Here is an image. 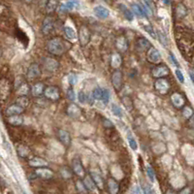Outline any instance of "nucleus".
I'll return each instance as SVG.
<instances>
[{"instance_id":"obj_51","label":"nucleus","mask_w":194,"mask_h":194,"mask_svg":"<svg viewBox=\"0 0 194 194\" xmlns=\"http://www.w3.org/2000/svg\"><path fill=\"white\" fill-rule=\"evenodd\" d=\"M145 29H146V30H147V31L149 32V33H150V35H151V36H152L153 38H155V37H157V36H155V33H153V31H152V28H151V27H150V26L148 27V26H147V27H146Z\"/></svg>"},{"instance_id":"obj_12","label":"nucleus","mask_w":194,"mask_h":194,"mask_svg":"<svg viewBox=\"0 0 194 194\" xmlns=\"http://www.w3.org/2000/svg\"><path fill=\"white\" fill-rule=\"evenodd\" d=\"M44 67L50 72H54L59 68V62L52 58H47L44 60Z\"/></svg>"},{"instance_id":"obj_4","label":"nucleus","mask_w":194,"mask_h":194,"mask_svg":"<svg viewBox=\"0 0 194 194\" xmlns=\"http://www.w3.org/2000/svg\"><path fill=\"white\" fill-rule=\"evenodd\" d=\"M78 38H79L80 44L82 46H86L88 44V42H90V32L87 29L86 26H82L80 28Z\"/></svg>"},{"instance_id":"obj_13","label":"nucleus","mask_w":194,"mask_h":194,"mask_svg":"<svg viewBox=\"0 0 194 194\" xmlns=\"http://www.w3.org/2000/svg\"><path fill=\"white\" fill-rule=\"evenodd\" d=\"M93 12H94V15L96 16V17L98 19H101V20L107 19L110 16V11L107 9L106 7L101 6V5H98V6L94 7Z\"/></svg>"},{"instance_id":"obj_17","label":"nucleus","mask_w":194,"mask_h":194,"mask_svg":"<svg viewBox=\"0 0 194 194\" xmlns=\"http://www.w3.org/2000/svg\"><path fill=\"white\" fill-rule=\"evenodd\" d=\"M172 103H173V105H174L176 108L181 109V108H182L184 106L185 101H184L183 96L181 93L175 92L172 95Z\"/></svg>"},{"instance_id":"obj_29","label":"nucleus","mask_w":194,"mask_h":194,"mask_svg":"<svg viewBox=\"0 0 194 194\" xmlns=\"http://www.w3.org/2000/svg\"><path fill=\"white\" fill-rule=\"evenodd\" d=\"M64 34H65V36L70 40V41H74V40L77 39V33L75 29L71 27V26H65L64 27Z\"/></svg>"},{"instance_id":"obj_10","label":"nucleus","mask_w":194,"mask_h":194,"mask_svg":"<svg viewBox=\"0 0 194 194\" xmlns=\"http://www.w3.org/2000/svg\"><path fill=\"white\" fill-rule=\"evenodd\" d=\"M72 169L78 177H80V178H85V169L82 165V162H81V160L79 158H75L74 160H73Z\"/></svg>"},{"instance_id":"obj_42","label":"nucleus","mask_w":194,"mask_h":194,"mask_svg":"<svg viewBox=\"0 0 194 194\" xmlns=\"http://www.w3.org/2000/svg\"><path fill=\"white\" fill-rule=\"evenodd\" d=\"M28 90H29L28 85L26 84H21L18 90V93L21 95H26L28 93Z\"/></svg>"},{"instance_id":"obj_30","label":"nucleus","mask_w":194,"mask_h":194,"mask_svg":"<svg viewBox=\"0 0 194 194\" xmlns=\"http://www.w3.org/2000/svg\"><path fill=\"white\" fill-rule=\"evenodd\" d=\"M90 176L93 179V181L95 182L97 187H98L99 188H103V179H102L101 174L98 173V172H96V171H92L90 173Z\"/></svg>"},{"instance_id":"obj_58","label":"nucleus","mask_w":194,"mask_h":194,"mask_svg":"<svg viewBox=\"0 0 194 194\" xmlns=\"http://www.w3.org/2000/svg\"><path fill=\"white\" fill-rule=\"evenodd\" d=\"M23 1H25L26 3H30V2L32 1V0H23Z\"/></svg>"},{"instance_id":"obj_20","label":"nucleus","mask_w":194,"mask_h":194,"mask_svg":"<svg viewBox=\"0 0 194 194\" xmlns=\"http://www.w3.org/2000/svg\"><path fill=\"white\" fill-rule=\"evenodd\" d=\"M28 164L31 167H34V168H41V167H47L48 166V162L45 159H43L41 157H33V158H31L28 161Z\"/></svg>"},{"instance_id":"obj_23","label":"nucleus","mask_w":194,"mask_h":194,"mask_svg":"<svg viewBox=\"0 0 194 194\" xmlns=\"http://www.w3.org/2000/svg\"><path fill=\"white\" fill-rule=\"evenodd\" d=\"M137 48H138V50L141 51V52H145V51H149L150 48H151V45H150V42L149 41L148 39L146 38H140L138 41H137Z\"/></svg>"},{"instance_id":"obj_48","label":"nucleus","mask_w":194,"mask_h":194,"mask_svg":"<svg viewBox=\"0 0 194 194\" xmlns=\"http://www.w3.org/2000/svg\"><path fill=\"white\" fill-rule=\"evenodd\" d=\"M144 192L145 194H153V189L151 188L150 185H146L144 187Z\"/></svg>"},{"instance_id":"obj_36","label":"nucleus","mask_w":194,"mask_h":194,"mask_svg":"<svg viewBox=\"0 0 194 194\" xmlns=\"http://www.w3.org/2000/svg\"><path fill=\"white\" fill-rule=\"evenodd\" d=\"M103 98V90L100 87H96L92 91V99L94 100H102Z\"/></svg>"},{"instance_id":"obj_38","label":"nucleus","mask_w":194,"mask_h":194,"mask_svg":"<svg viewBox=\"0 0 194 194\" xmlns=\"http://www.w3.org/2000/svg\"><path fill=\"white\" fill-rule=\"evenodd\" d=\"M193 115H194V112H193L192 108H190L188 106L183 107V109H182V116L185 118H187V119L188 118H191L193 117Z\"/></svg>"},{"instance_id":"obj_11","label":"nucleus","mask_w":194,"mask_h":194,"mask_svg":"<svg viewBox=\"0 0 194 194\" xmlns=\"http://www.w3.org/2000/svg\"><path fill=\"white\" fill-rule=\"evenodd\" d=\"M10 90H11V86L9 84V81L7 79H2L1 83H0V95H1V98L3 101L9 96Z\"/></svg>"},{"instance_id":"obj_32","label":"nucleus","mask_w":194,"mask_h":194,"mask_svg":"<svg viewBox=\"0 0 194 194\" xmlns=\"http://www.w3.org/2000/svg\"><path fill=\"white\" fill-rule=\"evenodd\" d=\"M16 104H18L21 108L25 109L29 105V99L26 97V95H21L20 97H18L17 100H16Z\"/></svg>"},{"instance_id":"obj_6","label":"nucleus","mask_w":194,"mask_h":194,"mask_svg":"<svg viewBox=\"0 0 194 194\" xmlns=\"http://www.w3.org/2000/svg\"><path fill=\"white\" fill-rule=\"evenodd\" d=\"M169 73H170V70L166 65H158L151 70L152 76L156 79H162L164 77H167L169 75Z\"/></svg>"},{"instance_id":"obj_40","label":"nucleus","mask_w":194,"mask_h":194,"mask_svg":"<svg viewBox=\"0 0 194 194\" xmlns=\"http://www.w3.org/2000/svg\"><path fill=\"white\" fill-rule=\"evenodd\" d=\"M157 38L159 40V42L162 44L164 47H168V43H169L168 38L164 33H162L161 31H157Z\"/></svg>"},{"instance_id":"obj_5","label":"nucleus","mask_w":194,"mask_h":194,"mask_svg":"<svg viewBox=\"0 0 194 194\" xmlns=\"http://www.w3.org/2000/svg\"><path fill=\"white\" fill-rule=\"evenodd\" d=\"M54 28V21L53 19L50 16L46 17L42 23V33L44 35H48L52 33V31Z\"/></svg>"},{"instance_id":"obj_50","label":"nucleus","mask_w":194,"mask_h":194,"mask_svg":"<svg viewBox=\"0 0 194 194\" xmlns=\"http://www.w3.org/2000/svg\"><path fill=\"white\" fill-rule=\"evenodd\" d=\"M170 58H171V59H172V61L174 62V64L177 66V67H179L180 66V64H179V62L177 61V59H176V58H175V55L173 54V53H171L170 54Z\"/></svg>"},{"instance_id":"obj_46","label":"nucleus","mask_w":194,"mask_h":194,"mask_svg":"<svg viewBox=\"0 0 194 194\" xmlns=\"http://www.w3.org/2000/svg\"><path fill=\"white\" fill-rule=\"evenodd\" d=\"M110 97H111V93L108 90H103V98H102V101L107 104L109 101H110Z\"/></svg>"},{"instance_id":"obj_53","label":"nucleus","mask_w":194,"mask_h":194,"mask_svg":"<svg viewBox=\"0 0 194 194\" xmlns=\"http://www.w3.org/2000/svg\"><path fill=\"white\" fill-rule=\"evenodd\" d=\"M144 2L147 4L148 6H150L151 9H153V6H152V0H144Z\"/></svg>"},{"instance_id":"obj_28","label":"nucleus","mask_w":194,"mask_h":194,"mask_svg":"<svg viewBox=\"0 0 194 194\" xmlns=\"http://www.w3.org/2000/svg\"><path fill=\"white\" fill-rule=\"evenodd\" d=\"M8 123L14 126H19L23 123V118L21 115L18 116H13V117H8Z\"/></svg>"},{"instance_id":"obj_26","label":"nucleus","mask_w":194,"mask_h":194,"mask_svg":"<svg viewBox=\"0 0 194 194\" xmlns=\"http://www.w3.org/2000/svg\"><path fill=\"white\" fill-rule=\"evenodd\" d=\"M121 63H122V58H121V55L118 53H113L112 58H111V66L115 69H118Z\"/></svg>"},{"instance_id":"obj_3","label":"nucleus","mask_w":194,"mask_h":194,"mask_svg":"<svg viewBox=\"0 0 194 194\" xmlns=\"http://www.w3.org/2000/svg\"><path fill=\"white\" fill-rule=\"evenodd\" d=\"M41 75V70H40V67L37 63H32L30 64V66L27 69L26 72V77L28 81H33L36 80L40 77Z\"/></svg>"},{"instance_id":"obj_39","label":"nucleus","mask_w":194,"mask_h":194,"mask_svg":"<svg viewBox=\"0 0 194 194\" xmlns=\"http://www.w3.org/2000/svg\"><path fill=\"white\" fill-rule=\"evenodd\" d=\"M65 4H66L69 11L77 9V8L80 7V3H79L78 0H67V2Z\"/></svg>"},{"instance_id":"obj_2","label":"nucleus","mask_w":194,"mask_h":194,"mask_svg":"<svg viewBox=\"0 0 194 194\" xmlns=\"http://www.w3.org/2000/svg\"><path fill=\"white\" fill-rule=\"evenodd\" d=\"M44 95L47 99L51 101H58L60 98V92H59L58 87H56L54 85L47 86L44 92Z\"/></svg>"},{"instance_id":"obj_49","label":"nucleus","mask_w":194,"mask_h":194,"mask_svg":"<svg viewBox=\"0 0 194 194\" xmlns=\"http://www.w3.org/2000/svg\"><path fill=\"white\" fill-rule=\"evenodd\" d=\"M131 194H141V189L138 185H135V187L132 188Z\"/></svg>"},{"instance_id":"obj_52","label":"nucleus","mask_w":194,"mask_h":194,"mask_svg":"<svg viewBox=\"0 0 194 194\" xmlns=\"http://www.w3.org/2000/svg\"><path fill=\"white\" fill-rule=\"evenodd\" d=\"M191 193V189L187 187V188H184L183 190L181 191V194H190Z\"/></svg>"},{"instance_id":"obj_15","label":"nucleus","mask_w":194,"mask_h":194,"mask_svg":"<svg viewBox=\"0 0 194 194\" xmlns=\"http://www.w3.org/2000/svg\"><path fill=\"white\" fill-rule=\"evenodd\" d=\"M23 108H21V106H19L18 104H13L11 106H9L6 109L5 114L7 117H13V116H18L21 115L23 112Z\"/></svg>"},{"instance_id":"obj_45","label":"nucleus","mask_w":194,"mask_h":194,"mask_svg":"<svg viewBox=\"0 0 194 194\" xmlns=\"http://www.w3.org/2000/svg\"><path fill=\"white\" fill-rule=\"evenodd\" d=\"M66 96L70 101H75L76 93H75L74 90H73V88H69V90H67V92H66Z\"/></svg>"},{"instance_id":"obj_24","label":"nucleus","mask_w":194,"mask_h":194,"mask_svg":"<svg viewBox=\"0 0 194 194\" xmlns=\"http://www.w3.org/2000/svg\"><path fill=\"white\" fill-rule=\"evenodd\" d=\"M84 185H85V187L90 191H95L96 187H98L91 178V176H85L84 178Z\"/></svg>"},{"instance_id":"obj_37","label":"nucleus","mask_w":194,"mask_h":194,"mask_svg":"<svg viewBox=\"0 0 194 194\" xmlns=\"http://www.w3.org/2000/svg\"><path fill=\"white\" fill-rule=\"evenodd\" d=\"M127 141H128L129 146H130V148L133 150H136L137 149H138V144H137L136 140L134 139V137L130 133H128V135H127Z\"/></svg>"},{"instance_id":"obj_22","label":"nucleus","mask_w":194,"mask_h":194,"mask_svg":"<svg viewBox=\"0 0 194 194\" xmlns=\"http://www.w3.org/2000/svg\"><path fill=\"white\" fill-rule=\"evenodd\" d=\"M118 8H119V10L120 12L122 13V15L124 16V18L128 21H132L133 19H134V13L133 11H131L130 9H128L127 6L124 5V4H119L118 5Z\"/></svg>"},{"instance_id":"obj_16","label":"nucleus","mask_w":194,"mask_h":194,"mask_svg":"<svg viewBox=\"0 0 194 194\" xmlns=\"http://www.w3.org/2000/svg\"><path fill=\"white\" fill-rule=\"evenodd\" d=\"M116 48L118 52H126L128 48V42L127 39L124 36H119L116 39Z\"/></svg>"},{"instance_id":"obj_41","label":"nucleus","mask_w":194,"mask_h":194,"mask_svg":"<svg viewBox=\"0 0 194 194\" xmlns=\"http://www.w3.org/2000/svg\"><path fill=\"white\" fill-rule=\"evenodd\" d=\"M146 171H147V175L149 177V179L150 180V182H155V171H153V169L150 167V166H147V169H146Z\"/></svg>"},{"instance_id":"obj_9","label":"nucleus","mask_w":194,"mask_h":194,"mask_svg":"<svg viewBox=\"0 0 194 194\" xmlns=\"http://www.w3.org/2000/svg\"><path fill=\"white\" fill-rule=\"evenodd\" d=\"M112 85L115 90H119L122 86V73L118 70H116L112 75Z\"/></svg>"},{"instance_id":"obj_7","label":"nucleus","mask_w":194,"mask_h":194,"mask_svg":"<svg viewBox=\"0 0 194 194\" xmlns=\"http://www.w3.org/2000/svg\"><path fill=\"white\" fill-rule=\"evenodd\" d=\"M155 87L156 91H158L159 93L166 94L170 90V85L166 80L162 78V79H157V81L155 84Z\"/></svg>"},{"instance_id":"obj_18","label":"nucleus","mask_w":194,"mask_h":194,"mask_svg":"<svg viewBox=\"0 0 194 194\" xmlns=\"http://www.w3.org/2000/svg\"><path fill=\"white\" fill-rule=\"evenodd\" d=\"M58 138H59L61 144L65 146V147H69V146L71 145V136H70L69 132H67L66 130L60 129V130L58 131Z\"/></svg>"},{"instance_id":"obj_54","label":"nucleus","mask_w":194,"mask_h":194,"mask_svg":"<svg viewBox=\"0 0 194 194\" xmlns=\"http://www.w3.org/2000/svg\"><path fill=\"white\" fill-rule=\"evenodd\" d=\"M189 77H190L192 83L194 85V70H189Z\"/></svg>"},{"instance_id":"obj_31","label":"nucleus","mask_w":194,"mask_h":194,"mask_svg":"<svg viewBox=\"0 0 194 194\" xmlns=\"http://www.w3.org/2000/svg\"><path fill=\"white\" fill-rule=\"evenodd\" d=\"M187 14V9L185 8L184 5L182 4H179L176 8V15H177V18L178 19H182L184 18L185 16Z\"/></svg>"},{"instance_id":"obj_14","label":"nucleus","mask_w":194,"mask_h":194,"mask_svg":"<svg viewBox=\"0 0 194 194\" xmlns=\"http://www.w3.org/2000/svg\"><path fill=\"white\" fill-rule=\"evenodd\" d=\"M36 175L39 178H42V179L45 180H50L53 177V173L51 169H48L47 167H41V168H37V170L35 171Z\"/></svg>"},{"instance_id":"obj_21","label":"nucleus","mask_w":194,"mask_h":194,"mask_svg":"<svg viewBox=\"0 0 194 194\" xmlns=\"http://www.w3.org/2000/svg\"><path fill=\"white\" fill-rule=\"evenodd\" d=\"M67 114L71 118H79L82 114V110L80 107H78L75 104H70L67 108Z\"/></svg>"},{"instance_id":"obj_33","label":"nucleus","mask_w":194,"mask_h":194,"mask_svg":"<svg viewBox=\"0 0 194 194\" xmlns=\"http://www.w3.org/2000/svg\"><path fill=\"white\" fill-rule=\"evenodd\" d=\"M17 150H18V155L22 158L27 157L29 155V152H30L29 149L24 145H20L18 147V149H17Z\"/></svg>"},{"instance_id":"obj_57","label":"nucleus","mask_w":194,"mask_h":194,"mask_svg":"<svg viewBox=\"0 0 194 194\" xmlns=\"http://www.w3.org/2000/svg\"><path fill=\"white\" fill-rule=\"evenodd\" d=\"M163 2H164V3H165V4H167V5H168V4H169V2H170V1H169V0H163Z\"/></svg>"},{"instance_id":"obj_47","label":"nucleus","mask_w":194,"mask_h":194,"mask_svg":"<svg viewBox=\"0 0 194 194\" xmlns=\"http://www.w3.org/2000/svg\"><path fill=\"white\" fill-rule=\"evenodd\" d=\"M175 74H176L177 79L179 80V82L182 83V84H183V83H184V76H183V74H182V72L181 70H179V69H177V70L175 71Z\"/></svg>"},{"instance_id":"obj_55","label":"nucleus","mask_w":194,"mask_h":194,"mask_svg":"<svg viewBox=\"0 0 194 194\" xmlns=\"http://www.w3.org/2000/svg\"><path fill=\"white\" fill-rule=\"evenodd\" d=\"M189 123H190V125L194 128V116L190 118V121H189Z\"/></svg>"},{"instance_id":"obj_35","label":"nucleus","mask_w":194,"mask_h":194,"mask_svg":"<svg viewBox=\"0 0 194 194\" xmlns=\"http://www.w3.org/2000/svg\"><path fill=\"white\" fill-rule=\"evenodd\" d=\"M111 110H112V113L114 114L116 117H118V118H122L123 117V111L121 109L118 105H116V104H113L112 107H111Z\"/></svg>"},{"instance_id":"obj_19","label":"nucleus","mask_w":194,"mask_h":194,"mask_svg":"<svg viewBox=\"0 0 194 194\" xmlns=\"http://www.w3.org/2000/svg\"><path fill=\"white\" fill-rule=\"evenodd\" d=\"M45 90H46V86L43 83H36L31 87V93L35 97H39L40 95H42L45 92Z\"/></svg>"},{"instance_id":"obj_27","label":"nucleus","mask_w":194,"mask_h":194,"mask_svg":"<svg viewBox=\"0 0 194 194\" xmlns=\"http://www.w3.org/2000/svg\"><path fill=\"white\" fill-rule=\"evenodd\" d=\"M108 190L110 194H118L119 191V185L114 179L108 180Z\"/></svg>"},{"instance_id":"obj_34","label":"nucleus","mask_w":194,"mask_h":194,"mask_svg":"<svg viewBox=\"0 0 194 194\" xmlns=\"http://www.w3.org/2000/svg\"><path fill=\"white\" fill-rule=\"evenodd\" d=\"M132 11L137 16V17H139V18H145L146 17V14H145V12H144L141 5L133 4L132 5Z\"/></svg>"},{"instance_id":"obj_8","label":"nucleus","mask_w":194,"mask_h":194,"mask_svg":"<svg viewBox=\"0 0 194 194\" xmlns=\"http://www.w3.org/2000/svg\"><path fill=\"white\" fill-rule=\"evenodd\" d=\"M147 58L150 63H155L157 64L161 61V54L158 52L157 48L151 47L150 50L148 51V54H147Z\"/></svg>"},{"instance_id":"obj_1","label":"nucleus","mask_w":194,"mask_h":194,"mask_svg":"<svg viewBox=\"0 0 194 194\" xmlns=\"http://www.w3.org/2000/svg\"><path fill=\"white\" fill-rule=\"evenodd\" d=\"M67 43L65 40L60 37H54L48 40L47 44V50L51 54L53 55H61L67 51Z\"/></svg>"},{"instance_id":"obj_56","label":"nucleus","mask_w":194,"mask_h":194,"mask_svg":"<svg viewBox=\"0 0 194 194\" xmlns=\"http://www.w3.org/2000/svg\"><path fill=\"white\" fill-rule=\"evenodd\" d=\"M166 194H177V193H176L173 189H169V190H167Z\"/></svg>"},{"instance_id":"obj_25","label":"nucleus","mask_w":194,"mask_h":194,"mask_svg":"<svg viewBox=\"0 0 194 194\" xmlns=\"http://www.w3.org/2000/svg\"><path fill=\"white\" fill-rule=\"evenodd\" d=\"M59 6V0H48L46 4V12L48 14L53 13Z\"/></svg>"},{"instance_id":"obj_43","label":"nucleus","mask_w":194,"mask_h":194,"mask_svg":"<svg viewBox=\"0 0 194 194\" xmlns=\"http://www.w3.org/2000/svg\"><path fill=\"white\" fill-rule=\"evenodd\" d=\"M78 100L81 104H85L87 101V96L84 91H80L78 94Z\"/></svg>"},{"instance_id":"obj_44","label":"nucleus","mask_w":194,"mask_h":194,"mask_svg":"<svg viewBox=\"0 0 194 194\" xmlns=\"http://www.w3.org/2000/svg\"><path fill=\"white\" fill-rule=\"evenodd\" d=\"M68 82H69V85H75L78 83V77L75 74L71 73V74H69V76H68Z\"/></svg>"}]
</instances>
